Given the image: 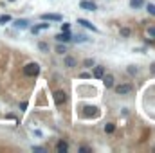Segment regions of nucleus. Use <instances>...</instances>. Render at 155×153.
<instances>
[{
    "label": "nucleus",
    "mask_w": 155,
    "mask_h": 153,
    "mask_svg": "<svg viewBox=\"0 0 155 153\" xmlns=\"http://www.w3.org/2000/svg\"><path fill=\"white\" fill-rule=\"evenodd\" d=\"M114 130H116V124H112V123H108V124L105 126V132H107V133H112Z\"/></svg>",
    "instance_id": "17"
},
{
    "label": "nucleus",
    "mask_w": 155,
    "mask_h": 153,
    "mask_svg": "<svg viewBox=\"0 0 155 153\" xmlns=\"http://www.w3.org/2000/svg\"><path fill=\"white\" fill-rule=\"evenodd\" d=\"M56 40H58V41H70L72 38H70V32H69V31H61V32L56 36Z\"/></svg>",
    "instance_id": "7"
},
{
    "label": "nucleus",
    "mask_w": 155,
    "mask_h": 153,
    "mask_svg": "<svg viewBox=\"0 0 155 153\" xmlns=\"http://www.w3.org/2000/svg\"><path fill=\"white\" fill-rule=\"evenodd\" d=\"M83 110H85V112H83V115H85V117H90V115H98V112H96L98 108H94V106H85Z\"/></svg>",
    "instance_id": "8"
},
{
    "label": "nucleus",
    "mask_w": 155,
    "mask_h": 153,
    "mask_svg": "<svg viewBox=\"0 0 155 153\" xmlns=\"http://www.w3.org/2000/svg\"><path fill=\"white\" fill-rule=\"evenodd\" d=\"M69 27H70L69 23H61V31H69Z\"/></svg>",
    "instance_id": "24"
},
{
    "label": "nucleus",
    "mask_w": 155,
    "mask_h": 153,
    "mask_svg": "<svg viewBox=\"0 0 155 153\" xmlns=\"http://www.w3.org/2000/svg\"><path fill=\"white\" fill-rule=\"evenodd\" d=\"M79 151H81V153H88V151H90V148H87V146H81V148H79Z\"/></svg>",
    "instance_id": "23"
},
{
    "label": "nucleus",
    "mask_w": 155,
    "mask_h": 153,
    "mask_svg": "<svg viewBox=\"0 0 155 153\" xmlns=\"http://www.w3.org/2000/svg\"><path fill=\"white\" fill-rule=\"evenodd\" d=\"M128 72H130V74H137V69H134V67H130V69H128Z\"/></svg>",
    "instance_id": "26"
},
{
    "label": "nucleus",
    "mask_w": 155,
    "mask_h": 153,
    "mask_svg": "<svg viewBox=\"0 0 155 153\" xmlns=\"http://www.w3.org/2000/svg\"><path fill=\"white\" fill-rule=\"evenodd\" d=\"M101 79H103V85H105L107 88H112V87H114V76H112V74H107V76H103Z\"/></svg>",
    "instance_id": "6"
},
{
    "label": "nucleus",
    "mask_w": 155,
    "mask_h": 153,
    "mask_svg": "<svg viewBox=\"0 0 155 153\" xmlns=\"http://www.w3.org/2000/svg\"><path fill=\"white\" fill-rule=\"evenodd\" d=\"M27 25H29L27 20H16V22H14V27H20V29H25Z\"/></svg>",
    "instance_id": "14"
},
{
    "label": "nucleus",
    "mask_w": 155,
    "mask_h": 153,
    "mask_svg": "<svg viewBox=\"0 0 155 153\" xmlns=\"http://www.w3.org/2000/svg\"><path fill=\"white\" fill-rule=\"evenodd\" d=\"M65 65H67L69 69H72V67H76V60L70 58V56H65Z\"/></svg>",
    "instance_id": "12"
},
{
    "label": "nucleus",
    "mask_w": 155,
    "mask_h": 153,
    "mask_svg": "<svg viewBox=\"0 0 155 153\" xmlns=\"http://www.w3.org/2000/svg\"><path fill=\"white\" fill-rule=\"evenodd\" d=\"M65 101H67V94H65L63 90H58V92L54 94V103L60 106V105H63Z\"/></svg>",
    "instance_id": "3"
},
{
    "label": "nucleus",
    "mask_w": 155,
    "mask_h": 153,
    "mask_svg": "<svg viewBox=\"0 0 155 153\" xmlns=\"http://www.w3.org/2000/svg\"><path fill=\"white\" fill-rule=\"evenodd\" d=\"M56 150H58V153H67L69 144H67V142H63V141H60V142H58V146H56Z\"/></svg>",
    "instance_id": "9"
},
{
    "label": "nucleus",
    "mask_w": 155,
    "mask_h": 153,
    "mask_svg": "<svg viewBox=\"0 0 155 153\" xmlns=\"http://www.w3.org/2000/svg\"><path fill=\"white\" fill-rule=\"evenodd\" d=\"M152 72H153V74H155V63H153V65H152Z\"/></svg>",
    "instance_id": "29"
},
{
    "label": "nucleus",
    "mask_w": 155,
    "mask_h": 153,
    "mask_svg": "<svg viewBox=\"0 0 155 153\" xmlns=\"http://www.w3.org/2000/svg\"><path fill=\"white\" fill-rule=\"evenodd\" d=\"M38 72H40V65H38V63H27V65L23 67V74L29 76V78L36 76Z\"/></svg>",
    "instance_id": "1"
},
{
    "label": "nucleus",
    "mask_w": 155,
    "mask_h": 153,
    "mask_svg": "<svg viewBox=\"0 0 155 153\" xmlns=\"http://www.w3.org/2000/svg\"><path fill=\"white\" fill-rule=\"evenodd\" d=\"M130 5H132L134 9H139V7L144 5V0H130Z\"/></svg>",
    "instance_id": "13"
},
{
    "label": "nucleus",
    "mask_w": 155,
    "mask_h": 153,
    "mask_svg": "<svg viewBox=\"0 0 155 153\" xmlns=\"http://www.w3.org/2000/svg\"><path fill=\"white\" fill-rule=\"evenodd\" d=\"M79 7L85 9V11H96V4L94 2H88V0H81L79 2Z\"/></svg>",
    "instance_id": "4"
},
{
    "label": "nucleus",
    "mask_w": 155,
    "mask_h": 153,
    "mask_svg": "<svg viewBox=\"0 0 155 153\" xmlns=\"http://www.w3.org/2000/svg\"><path fill=\"white\" fill-rule=\"evenodd\" d=\"M42 29H49V23H40V25H34V27H33V32H38V31H42Z\"/></svg>",
    "instance_id": "15"
},
{
    "label": "nucleus",
    "mask_w": 155,
    "mask_h": 153,
    "mask_svg": "<svg viewBox=\"0 0 155 153\" xmlns=\"http://www.w3.org/2000/svg\"><path fill=\"white\" fill-rule=\"evenodd\" d=\"M9 2H14V0H9Z\"/></svg>",
    "instance_id": "30"
},
{
    "label": "nucleus",
    "mask_w": 155,
    "mask_h": 153,
    "mask_svg": "<svg viewBox=\"0 0 155 153\" xmlns=\"http://www.w3.org/2000/svg\"><path fill=\"white\" fill-rule=\"evenodd\" d=\"M121 36H125V38L130 36V29H128V27H123V29H121Z\"/></svg>",
    "instance_id": "19"
},
{
    "label": "nucleus",
    "mask_w": 155,
    "mask_h": 153,
    "mask_svg": "<svg viewBox=\"0 0 155 153\" xmlns=\"http://www.w3.org/2000/svg\"><path fill=\"white\" fill-rule=\"evenodd\" d=\"M148 34H150L152 38H155V27H150V29H148Z\"/></svg>",
    "instance_id": "22"
},
{
    "label": "nucleus",
    "mask_w": 155,
    "mask_h": 153,
    "mask_svg": "<svg viewBox=\"0 0 155 153\" xmlns=\"http://www.w3.org/2000/svg\"><path fill=\"white\" fill-rule=\"evenodd\" d=\"M146 9H148V13H150V14H153V16H155V4H148V5H146Z\"/></svg>",
    "instance_id": "18"
},
{
    "label": "nucleus",
    "mask_w": 155,
    "mask_h": 153,
    "mask_svg": "<svg viewBox=\"0 0 155 153\" xmlns=\"http://www.w3.org/2000/svg\"><path fill=\"white\" fill-rule=\"evenodd\" d=\"M56 50H58L60 54H63V52H67V49H65L63 45H58V47H56Z\"/></svg>",
    "instance_id": "21"
},
{
    "label": "nucleus",
    "mask_w": 155,
    "mask_h": 153,
    "mask_svg": "<svg viewBox=\"0 0 155 153\" xmlns=\"http://www.w3.org/2000/svg\"><path fill=\"white\" fill-rule=\"evenodd\" d=\"M78 23H81V25H83V27H87V29H92V31H98V29H96V27H94V25H92V23H90L88 20H83V18H78Z\"/></svg>",
    "instance_id": "10"
},
{
    "label": "nucleus",
    "mask_w": 155,
    "mask_h": 153,
    "mask_svg": "<svg viewBox=\"0 0 155 153\" xmlns=\"http://www.w3.org/2000/svg\"><path fill=\"white\" fill-rule=\"evenodd\" d=\"M85 65L90 67V65H94V61H92V60H85Z\"/></svg>",
    "instance_id": "25"
},
{
    "label": "nucleus",
    "mask_w": 155,
    "mask_h": 153,
    "mask_svg": "<svg viewBox=\"0 0 155 153\" xmlns=\"http://www.w3.org/2000/svg\"><path fill=\"white\" fill-rule=\"evenodd\" d=\"M9 20H11L9 14H2V16H0V23H5V22H9Z\"/></svg>",
    "instance_id": "20"
},
{
    "label": "nucleus",
    "mask_w": 155,
    "mask_h": 153,
    "mask_svg": "<svg viewBox=\"0 0 155 153\" xmlns=\"http://www.w3.org/2000/svg\"><path fill=\"white\" fill-rule=\"evenodd\" d=\"M38 47H40V50H43V52H49V43H45V41H40V43H38Z\"/></svg>",
    "instance_id": "16"
},
{
    "label": "nucleus",
    "mask_w": 155,
    "mask_h": 153,
    "mask_svg": "<svg viewBox=\"0 0 155 153\" xmlns=\"http://www.w3.org/2000/svg\"><path fill=\"white\" fill-rule=\"evenodd\" d=\"M42 20H52V22H61V16H60V14H54V13H45V14H42Z\"/></svg>",
    "instance_id": "5"
},
{
    "label": "nucleus",
    "mask_w": 155,
    "mask_h": 153,
    "mask_svg": "<svg viewBox=\"0 0 155 153\" xmlns=\"http://www.w3.org/2000/svg\"><path fill=\"white\" fill-rule=\"evenodd\" d=\"M134 90V87L130 85V83H123V85H119V87H116V92L119 94V96H125V94H130Z\"/></svg>",
    "instance_id": "2"
},
{
    "label": "nucleus",
    "mask_w": 155,
    "mask_h": 153,
    "mask_svg": "<svg viewBox=\"0 0 155 153\" xmlns=\"http://www.w3.org/2000/svg\"><path fill=\"white\" fill-rule=\"evenodd\" d=\"M103 76H105V67H96V69H94V78L101 79Z\"/></svg>",
    "instance_id": "11"
},
{
    "label": "nucleus",
    "mask_w": 155,
    "mask_h": 153,
    "mask_svg": "<svg viewBox=\"0 0 155 153\" xmlns=\"http://www.w3.org/2000/svg\"><path fill=\"white\" fill-rule=\"evenodd\" d=\"M79 78H83V79H87V78H90V74H87V72H83V74H79Z\"/></svg>",
    "instance_id": "27"
},
{
    "label": "nucleus",
    "mask_w": 155,
    "mask_h": 153,
    "mask_svg": "<svg viewBox=\"0 0 155 153\" xmlns=\"http://www.w3.org/2000/svg\"><path fill=\"white\" fill-rule=\"evenodd\" d=\"M33 150H34V151H45V150H43V148H40V146H34Z\"/></svg>",
    "instance_id": "28"
}]
</instances>
